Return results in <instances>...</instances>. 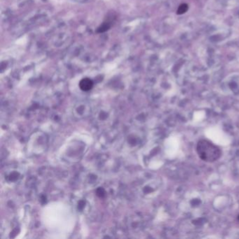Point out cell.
Wrapping results in <instances>:
<instances>
[{"label":"cell","instance_id":"cell-1","mask_svg":"<svg viewBox=\"0 0 239 239\" xmlns=\"http://www.w3.org/2000/svg\"><path fill=\"white\" fill-rule=\"evenodd\" d=\"M196 152L200 159L206 162L215 161L222 155V152L218 146L205 139L200 140L198 142Z\"/></svg>","mask_w":239,"mask_h":239},{"label":"cell","instance_id":"cell-2","mask_svg":"<svg viewBox=\"0 0 239 239\" xmlns=\"http://www.w3.org/2000/svg\"><path fill=\"white\" fill-rule=\"evenodd\" d=\"M93 83L89 78H84L79 83L80 89L84 91H90L93 88Z\"/></svg>","mask_w":239,"mask_h":239},{"label":"cell","instance_id":"cell-3","mask_svg":"<svg viewBox=\"0 0 239 239\" xmlns=\"http://www.w3.org/2000/svg\"><path fill=\"white\" fill-rule=\"evenodd\" d=\"M109 27H110V25H109V23H104L101 27L98 28V32H104L105 31H107Z\"/></svg>","mask_w":239,"mask_h":239}]
</instances>
